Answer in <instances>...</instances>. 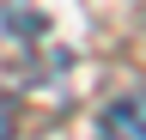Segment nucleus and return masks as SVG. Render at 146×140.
<instances>
[{"label": "nucleus", "instance_id": "nucleus-1", "mask_svg": "<svg viewBox=\"0 0 146 140\" xmlns=\"http://www.w3.org/2000/svg\"><path fill=\"white\" fill-rule=\"evenodd\" d=\"M98 140H146V92H128L104 110Z\"/></svg>", "mask_w": 146, "mask_h": 140}, {"label": "nucleus", "instance_id": "nucleus-2", "mask_svg": "<svg viewBox=\"0 0 146 140\" xmlns=\"http://www.w3.org/2000/svg\"><path fill=\"white\" fill-rule=\"evenodd\" d=\"M0 140H12V110H6V98H0Z\"/></svg>", "mask_w": 146, "mask_h": 140}]
</instances>
